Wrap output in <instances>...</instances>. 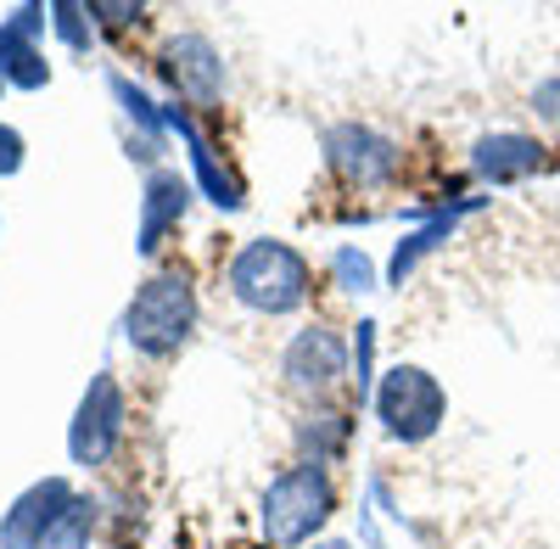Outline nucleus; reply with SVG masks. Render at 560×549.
<instances>
[{
    "mask_svg": "<svg viewBox=\"0 0 560 549\" xmlns=\"http://www.w3.org/2000/svg\"><path fill=\"white\" fill-rule=\"evenodd\" d=\"M533 107H538V118H560V79L533 90Z\"/></svg>",
    "mask_w": 560,
    "mask_h": 549,
    "instance_id": "obj_22",
    "label": "nucleus"
},
{
    "mask_svg": "<svg viewBox=\"0 0 560 549\" xmlns=\"http://www.w3.org/2000/svg\"><path fill=\"white\" fill-rule=\"evenodd\" d=\"M331 269H337V287L342 292H376V269H370V258L359 253V247H337L331 253Z\"/></svg>",
    "mask_w": 560,
    "mask_h": 549,
    "instance_id": "obj_18",
    "label": "nucleus"
},
{
    "mask_svg": "<svg viewBox=\"0 0 560 549\" xmlns=\"http://www.w3.org/2000/svg\"><path fill=\"white\" fill-rule=\"evenodd\" d=\"M314 549H353L348 538H325V544H314Z\"/></svg>",
    "mask_w": 560,
    "mask_h": 549,
    "instance_id": "obj_24",
    "label": "nucleus"
},
{
    "mask_svg": "<svg viewBox=\"0 0 560 549\" xmlns=\"http://www.w3.org/2000/svg\"><path fill=\"white\" fill-rule=\"evenodd\" d=\"M197 331V292L179 269L168 274H152L124 308V342L147 359H168L191 342Z\"/></svg>",
    "mask_w": 560,
    "mask_h": 549,
    "instance_id": "obj_1",
    "label": "nucleus"
},
{
    "mask_svg": "<svg viewBox=\"0 0 560 549\" xmlns=\"http://www.w3.org/2000/svg\"><path fill=\"white\" fill-rule=\"evenodd\" d=\"M337 511V488H331V471H325L319 460H303L292 471H280L264 493V533L269 544H308L325 522H331Z\"/></svg>",
    "mask_w": 560,
    "mask_h": 549,
    "instance_id": "obj_3",
    "label": "nucleus"
},
{
    "mask_svg": "<svg viewBox=\"0 0 560 549\" xmlns=\"http://www.w3.org/2000/svg\"><path fill=\"white\" fill-rule=\"evenodd\" d=\"M163 118H168V129H179V141L191 147V168H197V186H202V197H208L213 208H224V213H236L247 197H242L236 179L224 174V163L213 157V147H208V135L197 129V118H191V113H179V107H168Z\"/></svg>",
    "mask_w": 560,
    "mask_h": 549,
    "instance_id": "obj_12",
    "label": "nucleus"
},
{
    "mask_svg": "<svg viewBox=\"0 0 560 549\" xmlns=\"http://www.w3.org/2000/svg\"><path fill=\"white\" fill-rule=\"evenodd\" d=\"M118 443H124V387L113 371H96L73 409L68 454H73V466H107Z\"/></svg>",
    "mask_w": 560,
    "mask_h": 549,
    "instance_id": "obj_5",
    "label": "nucleus"
},
{
    "mask_svg": "<svg viewBox=\"0 0 560 549\" xmlns=\"http://www.w3.org/2000/svg\"><path fill=\"white\" fill-rule=\"evenodd\" d=\"M185 208H191V179H185L179 168H152L147 191H140V236H135V247L158 253L163 236L185 219Z\"/></svg>",
    "mask_w": 560,
    "mask_h": 549,
    "instance_id": "obj_11",
    "label": "nucleus"
},
{
    "mask_svg": "<svg viewBox=\"0 0 560 549\" xmlns=\"http://www.w3.org/2000/svg\"><path fill=\"white\" fill-rule=\"evenodd\" d=\"M163 79L179 90L185 102L213 107L219 90H224V62H219V51L202 34H179V39L163 45Z\"/></svg>",
    "mask_w": 560,
    "mask_h": 549,
    "instance_id": "obj_8",
    "label": "nucleus"
},
{
    "mask_svg": "<svg viewBox=\"0 0 560 549\" xmlns=\"http://www.w3.org/2000/svg\"><path fill=\"white\" fill-rule=\"evenodd\" d=\"M471 168L488 186H522L527 174L544 168V141L538 135H522V129H493L471 147Z\"/></svg>",
    "mask_w": 560,
    "mask_h": 549,
    "instance_id": "obj_9",
    "label": "nucleus"
},
{
    "mask_svg": "<svg viewBox=\"0 0 560 549\" xmlns=\"http://www.w3.org/2000/svg\"><path fill=\"white\" fill-rule=\"evenodd\" d=\"M0 90H7V68H0Z\"/></svg>",
    "mask_w": 560,
    "mask_h": 549,
    "instance_id": "obj_25",
    "label": "nucleus"
},
{
    "mask_svg": "<svg viewBox=\"0 0 560 549\" xmlns=\"http://www.w3.org/2000/svg\"><path fill=\"white\" fill-rule=\"evenodd\" d=\"M230 297L253 314H292L308 303V264L287 242H247L230 264Z\"/></svg>",
    "mask_w": 560,
    "mask_h": 549,
    "instance_id": "obj_2",
    "label": "nucleus"
},
{
    "mask_svg": "<svg viewBox=\"0 0 560 549\" xmlns=\"http://www.w3.org/2000/svg\"><path fill=\"white\" fill-rule=\"evenodd\" d=\"M107 84H113V96H118V107H124V113H129V118H135L140 129H147V141L158 147V141H163V129H168V118H163V113H158V107H152L147 96H140V90H135V84H129L124 73H113Z\"/></svg>",
    "mask_w": 560,
    "mask_h": 549,
    "instance_id": "obj_17",
    "label": "nucleus"
},
{
    "mask_svg": "<svg viewBox=\"0 0 560 549\" xmlns=\"http://www.w3.org/2000/svg\"><path fill=\"white\" fill-rule=\"evenodd\" d=\"M0 68H7V84H18V90H39L45 79H51L45 51L28 34H18L12 23H0Z\"/></svg>",
    "mask_w": 560,
    "mask_h": 549,
    "instance_id": "obj_14",
    "label": "nucleus"
},
{
    "mask_svg": "<svg viewBox=\"0 0 560 549\" xmlns=\"http://www.w3.org/2000/svg\"><path fill=\"white\" fill-rule=\"evenodd\" d=\"M18 168H23V135L0 124V174H18Z\"/></svg>",
    "mask_w": 560,
    "mask_h": 549,
    "instance_id": "obj_21",
    "label": "nucleus"
},
{
    "mask_svg": "<svg viewBox=\"0 0 560 549\" xmlns=\"http://www.w3.org/2000/svg\"><path fill=\"white\" fill-rule=\"evenodd\" d=\"M342 364H348L342 337L325 331V326H308V331L292 337L287 359H280V371H287V382H292L298 393H325V387H337Z\"/></svg>",
    "mask_w": 560,
    "mask_h": 549,
    "instance_id": "obj_10",
    "label": "nucleus"
},
{
    "mask_svg": "<svg viewBox=\"0 0 560 549\" xmlns=\"http://www.w3.org/2000/svg\"><path fill=\"white\" fill-rule=\"evenodd\" d=\"M51 28L68 39V51H90V7L57 0V7H51Z\"/></svg>",
    "mask_w": 560,
    "mask_h": 549,
    "instance_id": "obj_19",
    "label": "nucleus"
},
{
    "mask_svg": "<svg viewBox=\"0 0 560 549\" xmlns=\"http://www.w3.org/2000/svg\"><path fill=\"white\" fill-rule=\"evenodd\" d=\"M448 416V393L438 387L432 371L420 364H393L376 387V421L387 427L393 443H427Z\"/></svg>",
    "mask_w": 560,
    "mask_h": 549,
    "instance_id": "obj_4",
    "label": "nucleus"
},
{
    "mask_svg": "<svg viewBox=\"0 0 560 549\" xmlns=\"http://www.w3.org/2000/svg\"><path fill=\"white\" fill-rule=\"evenodd\" d=\"M488 197H471V202H454V208H443V213H432L427 224H420V231H409L398 247H393V264H387V287H404L409 274H415V264L427 258V253H438L448 236H454V224L471 213V208H482Z\"/></svg>",
    "mask_w": 560,
    "mask_h": 549,
    "instance_id": "obj_13",
    "label": "nucleus"
},
{
    "mask_svg": "<svg viewBox=\"0 0 560 549\" xmlns=\"http://www.w3.org/2000/svg\"><path fill=\"white\" fill-rule=\"evenodd\" d=\"M298 437H303V448H308V460H319V466H325V460H331V454L342 448L348 421H337L331 409H319V416H308V421H303V432H298Z\"/></svg>",
    "mask_w": 560,
    "mask_h": 549,
    "instance_id": "obj_16",
    "label": "nucleus"
},
{
    "mask_svg": "<svg viewBox=\"0 0 560 549\" xmlns=\"http://www.w3.org/2000/svg\"><path fill=\"white\" fill-rule=\"evenodd\" d=\"M325 157H331V168L359 191H376L398 174V147L387 141V135L364 129V124H337L331 135H325Z\"/></svg>",
    "mask_w": 560,
    "mask_h": 549,
    "instance_id": "obj_6",
    "label": "nucleus"
},
{
    "mask_svg": "<svg viewBox=\"0 0 560 549\" xmlns=\"http://www.w3.org/2000/svg\"><path fill=\"white\" fill-rule=\"evenodd\" d=\"M353 359H359V404H376V376H370V359H376V326H359L353 337Z\"/></svg>",
    "mask_w": 560,
    "mask_h": 549,
    "instance_id": "obj_20",
    "label": "nucleus"
},
{
    "mask_svg": "<svg viewBox=\"0 0 560 549\" xmlns=\"http://www.w3.org/2000/svg\"><path fill=\"white\" fill-rule=\"evenodd\" d=\"M73 488H68V477H45V482H34V488H23L18 499H12V511L0 516V549H39L45 544V533L57 527V516L73 505Z\"/></svg>",
    "mask_w": 560,
    "mask_h": 549,
    "instance_id": "obj_7",
    "label": "nucleus"
},
{
    "mask_svg": "<svg viewBox=\"0 0 560 549\" xmlns=\"http://www.w3.org/2000/svg\"><path fill=\"white\" fill-rule=\"evenodd\" d=\"M96 17H107L113 28H124V23H140V7H90Z\"/></svg>",
    "mask_w": 560,
    "mask_h": 549,
    "instance_id": "obj_23",
    "label": "nucleus"
},
{
    "mask_svg": "<svg viewBox=\"0 0 560 549\" xmlns=\"http://www.w3.org/2000/svg\"><path fill=\"white\" fill-rule=\"evenodd\" d=\"M90 527H96V505H90V499H73V505L57 516V527L45 533L39 549H90Z\"/></svg>",
    "mask_w": 560,
    "mask_h": 549,
    "instance_id": "obj_15",
    "label": "nucleus"
}]
</instances>
